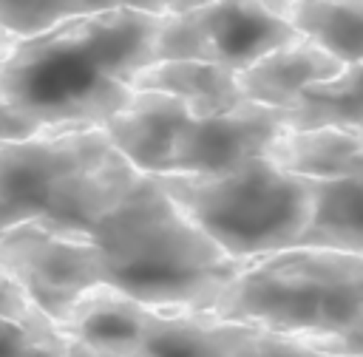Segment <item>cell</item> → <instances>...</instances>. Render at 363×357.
<instances>
[{
  "label": "cell",
  "instance_id": "1",
  "mask_svg": "<svg viewBox=\"0 0 363 357\" xmlns=\"http://www.w3.org/2000/svg\"><path fill=\"white\" fill-rule=\"evenodd\" d=\"M244 266L190 224L150 176H139L88 232L20 227L0 238V275L51 317L94 286L150 306L213 312Z\"/></svg>",
  "mask_w": 363,
  "mask_h": 357
},
{
  "label": "cell",
  "instance_id": "2",
  "mask_svg": "<svg viewBox=\"0 0 363 357\" xmlns=\"http://www.w3.org/2000/svg\"><path fill=\"white\" fill-rule=\"evenodd\" d=\"M162 17L111 8L14 40L0 65V102L40 133L102 130L133 96V76L156 62Z\"/></svg>",
  "mask_w": 363,
  "mask_h": 357
},
{
  "label": "cell",
  "instance_id": "3",
  "mask_svg": "<svg viewBox=\"0 0 363 357\" xmlns=\"http://www.w3.org/2000/svg\"><path fill=\"white\" fill-rule=\"evenodd\" d=\"M96 130L0 144V238L20 227L88 232L139 178Z\"/></svg>",
  "mask_w": 363,
  "mask_h": 357
},
{
  "label": "cell",
  "instance_id": "4",
  "mask_svg": "<svg viewBox=\"0 0 363 357\" xmlns=\"http://www.w3.org/2000/svg\"><path fill=\"white\" fill-rule=\"evenodd\" d=\"M213 312L301 340H326L363 320V252L284 249L250 261Z\"/></svg>",
  "mask_w": 363,
  "mask_h": 357
},
{
  "label": "cell",
  "instance_id": "5",
  "mask_svg": "<svg viewBox=\"0 0 363 357\" xmlns=\"http://www.w3.org/2000/svg\"><path fill=\"white\" fill-rule=\"evenodd\" d=\"M227 258L258 261L292 249L312 215L315 181L264 156L213 176H150Z\"/></svg>",
  "mask_w": 363,
  "mask_h": 357
},
{
  "label": "cell",
  "instance_id": "6",
  "mask_svg": "<svg viewBox=\"0 0 363 357\" xmlns=\"http://www.w3.org/2000/svg\"><path fill=\"white\" fill-rule=\"evenodd\" d=\"M298 37L301 34L275 14L267 0H207L162 17L153 54L156 62L190 60L241 74L264 54Z\"/></svg>",
  "mask_w": 363,
  "mask_h": 357
},
{
  "label": "cell",
  "instance_id": "7",
  "mask_svg": "<svg viewBox=\"0 0 363 357\" xmlns=\"http://www.w3.org/2000/svg\"><path fill=\"white\" fill-rule=\"evenodd\" d=\"M292 110L247 102L233 113L190 119L173 147L164 176H213L261 159L267 147L289 130Z\"/></svg>",
  "mask_w": 363,
  "mask_h": 357
},
{
  "label": "cell",
  "instance_id": "8",
  "mask_svg": "<svg viewBox=\"0 0 363 357\" xmlns=\"http://www.w3.org/2000/svg\"><path fill=\"white\" fill-rule=\"evenodd\" d=\"M261 329L224 320L216 312L147 306L125 357H238Z\"/></svg>",
  "mask_w": 363,
  "mask_h": 357
},
{
  "label": "cell",
  "instance_id": "9",
  "mask_svg": "<svg viewBox=\"0 0 363 357\" xmlns=\"http://www.w3.org/2000/svg\"><path fill=\"white\" fill-rule=\"evenodd\" d=\"M187 122L190 113L179 99L156 91H133L130 102L102 125V133L136 173L164 176Z\"/></svg>",
  "mask_w": 363,
  "mask_h": 357
},
{
  "label": "cell",
  "instance_id": "10",
  "mask_svg": "<svg viewBox=\"0 0 363 357\" xmlns=\"http://www.w3.org/2000/svg\"><path fill=\"white\" fill-rule=\"evenodd\" d=\"M346 65L340 60H335L329 51H323L320 45H315L306 37H298V40L264 54L247 71H241L235 76H238L241 94L250 102L278 108V110H292L298 102V94L303 88L332 79Z\"/></svg>",
  "mask_w": 363,
  "mask_h": 357
},
{
  "label": "cell",
  "instance_id": "11",
  "mask_svg": "<svg viewBox=\"0 0 363 357\" xmlns=\"http://www.w3.org/2000/svg\"><path fill=\"white\" fill-rule=\"evenodd\" d=\"M133 91H156L179 99L190 119H213L238 110L250 99L227 68L190 60H162L133 76Z\"/></svg>",
  "mask_w": 363,
  "mask_h": 357
},
{
  "label": "cell",
  "instance_id": "12",
  "mask_svg": "<svg viewBox=\"0 0 363 357\" xmlns=\"http://www.w3.org/2000/svg\"><path fill=\"white\" fill-rule=\"evenodd\" d=\"M264 159L309 181H335L363 176V133L357 130H284Z\"/></svg>",
  "mask_w": 363,
  "mask_h": 357
},
{
  "label": "cell",
  "instance_id": "13",
  "mask_svg": "<svg viewBox=\"0 0 363 357\" xmlns=\"http://www.w3.org/2000/svg\"><path fill=\"white\" fill-rule=\"evenodd\" d=\"M267 6L343 65L363 62V0H267Z\"/></svg>",
  "mask_w": 363,
  "mask_h": 357
},
{
  "label": "cell",
  "instance_id": "14",
  "mask_svg": "<svg viewBox=\"0 0 363 357\" xmlns=\"http://www.w3.org/2000/svg\"><path fill=\"white\" fill-rule=\"evenodd\" d=\"M295 246L363 252V176L315 181L312 215Z\"/></svg>",
  "mask_w": 363,
  "mask_h": 357
},
{
  "label": "cell",
  "instance_id": "15",
  "mask_svg": "<svg viewBox=\"0 0 363 357\" xmlns=\"http://www.w3.org/2000/svg\"><path fill=\"white\" fill-rule=\"evenodd\" d=\"M207 0H0V31L11 40L34 37L65 20L99 14L111 8H136L145 14L167 17L196 8Z\"/></svg>",
  "mask_w": 363,
  "mask_h": 357
},
{
  "label": "cell",
  "instance_id": "16",
  "mask_svg": "<svg viewBox=\"0 0 363 357\" xmlns=\"http://www.w3.org/2000/svg\"><path fill=\"white\" fill-rule=\"evenodd\" d=\"M0 357H74L54 317L0 275Z\"/></svg>",
  "mask_w": 363,
  "mask_h": 357
},
{
  "label": "cell",
  "instance_id": "17",
  "mask_svg": "<svg viewBox=\"0 0 363 357\" xmlns=\"http://www.w3.org/2000/svg\"><path fill=\"white\" fill-rule=\"evenodd\" d=\"M292 130H357L363 133V62L346 65L337 76L315 82L298 94Z\"/></svg>",
  "mask_w": 363,
  "mask_h": 357
},
{
  "label": "cell",
  "instance_id": "18",
  "mask_svg": "<svg viewBox=\"0 0 363 357\" xmlns=\"http://www.w3.org/2000/svg\"><path fill=\"white\" fill-rule=\"evenodd\" d=\"M238 357H346V354H332L309 340L289 337V334H275V332H258L241 351Z\"/></svg>",
  "mask_w": 363,
  "mask_h": 357
},
{
  "label": "cell",
  "instance_id": "19",
  "mask_svg": "<svg viewBox=\"0 0 363 357\" xmlns=\"http://www.w3.org/2000/svg\"><path fill=\"white\" fill-rule=\"evenodd\" d=\"M312 346L332 351V354H346V357H363V320H357L352 329L340 332L337 337H326V340H309Z\"/></svg>",
  "mask_w": 363,
  "mask_h": 357
},
{
  "label": "cell",
  "instance_id": "20",
  "mask_svg": "<svg viewBox=\"0 0 363 357\" xmlns=\"http://www.w3.org/2000/svg\"><path fill=\"white\" fill-rule=\"evenodd\" d=\"M40 136V130L34 125H28L23 116H17L9 105L0 102V144L3 142H20V139H31Z\"/></svg>",
  "mask_w": 363,
  "mask_h": 357
},
{
  "label": "cell",
  "instance_id": "21",
  "mask_svg": "<svg viewBox=\"0 0 363 357\" xmlns=\"http://www.w3.org/2000/svg\"><path fill=\"white\" fill-rule=\"evenodd\" d=\"M11 45H14V40H11L9 34H3V31H0V65L6 62V57H9V51H11Z\"/></svg>",
  "mask_w": 363,
  "mask_h": 357
}]
</instances>
